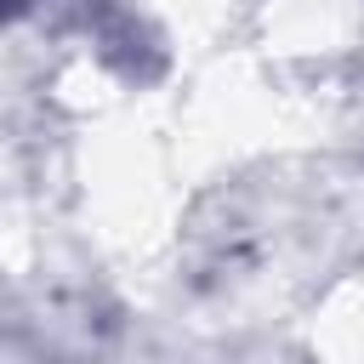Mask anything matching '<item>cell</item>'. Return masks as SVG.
<instances>
[{
    "label": "cell",
    "mask_w": 364,
    "mask_h": 364,
    "mask_svg": "<svg viewBox=\"0 0 364 364\" xmlns=\"http://www.w3.org/2000/svg\"><path fill=\"white\" fill-rule=\"evenodd\" d=\"M11 6H17V0H0V11H11Z\"/></svg>",
    "instance_id": "1"
}]
</instances>
